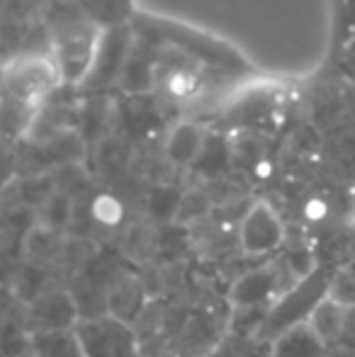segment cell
I'll use <instances>...</instances> for the list:
<instances>
[{
  "label": "cell",
  "instance_id": "6da1fadb",
  "mask_svg": "<svg viewBox=\"0 0 355 357\" xmlns=\"http://www.w3.org/2000/svg\"><path fill=\"white\" fill-rule=\"evenodd\" d=\"M134 29L142 32L144 39L171 44V47L185 52L188 56H192L195 61L217 68V71H224V73L251 71L248 61L236 52V49L219 42L217 37H209V34L199 32V29L188 27V24L171 22V20H163V17L137 15V17H134Z\"/></svg>",
  "mask_w": 355,
  "mask_h": 357
},
{
  "label": "cell",
  "instance_id": "7a4b0ae2",
  "mask_svg": "<svg viewBox=\"0 0 355 357\" xmlns=\"http://www.w3.org/2000/svg\"><path fill=\"white\" fill-rule=\"evenodd\" d=\"M328 275L322 268L314 270L304 282H299L292 291L278 299L268 309V316L263 321V326L258 328V335H266V338L275 340L280 333H285L287 328L299 324H307L309 314L314 311V306L326 296L328 289Z\"/></svg>",
  "mask_w": 355,
  "mask_h": 357
},
{
  "label": "cell",
  "instance_id": "3957f363",
  "mask_svg": "<svg viewBox=\"0 0 355 357\" xmlns=\"http://www.w3.org/2000/svg\"><path fill=\"white\" fill-rule=\"evenodd\" d=\"M287 241V229L278 209L266 199H256L239 219L236 243L246 258H268L275 255Z\"/></svg>",
  "mask_w": 355,
  "mask_h": 357
},
{
  "label": "cell",
  "instance_id": "277c9868",
  "mask_svg": "<svg viewBox=\"0 0 355 357\" xmlns=\"http://www.w3.org/2000/svg\"><path fill=\"white\" fill-rule=\"evenodd\" d=\"M134 49V34L129 24H112L100 34L98 52H95L93 66L83 80L81 88L93 93V90H105L122 80L127 61Z\"/></svg>",
  "mask_w": 355,
  "mask_h": 357
},
{
  "label": "cell",
  "instance_id": "5b68a950",
  "mask_svg": "<svg viewBox=\"0 0 355 357\" xmlns=\"http://www.w3.org/2000/svg\"><path fill=\"white\" fill-rule=\"evenodd\" d=\"M100 34L103 32L90 22H71L61 27L56 39V71L66 83L78 88L83 85L98 52Z\"/></svg>",
  "mask_w": 355,
  "mask_h": 357
},
{
  "label": "cell",
  "instance_id": "8992f818",
  "mask_svg": "<svg viewBox=\"0 0 355 357\" xmlns=\"http://www.w3.org/2000/svg\"><path fill=\"white\" fill-rule=\"evenodd\" d=\"M86 357H134V335L127 324L109 316H83L73 328Z\"/></svg>",
  "mask_w": 355,
  "mask_h": 357
},
{
  "label": "cell",
  "instance_id": "52a82bcc",
  "mask_svg": "<svg viewBox=\"0 0 355 357\" xmlns=\"http://www.w3.org/2000/svg\"><path fill=\"white\" fill-rule=\"evenodd\" d=\"M29 328L34 333H66L73 331L83 319L76 294L68 289H47L29 304Z\"/></svg>",
  "mask_w": 355,
  "mask_h": 357
},
{
  "label": "cell",
  "instance_id": "ba28073f",
  "mask_svg": "<svg viewBox=\"0 0 355 357\" xmlns=\"http://www.w3.org/2000/svg\"><path fill=\"white\" fill-rule=\"evenodd\" d=\"M285 296L273 260L239 275L229 289V301L236 311H268Z\"/></svg>",
  "mask_w": 355,
  "mask_h": 357
},
{
  "label": "cell",
  "instance_id": "9c48e42d",
  "mask_svg": "<svg viewBox=\"0 0 355 357\" xmlns=\"http://www.w3.org/2000/svg\"><path fill=\"white\" fill-rule=\"evenodd\" d=\"M144 301H146V291H144V284L137 278H132V275L114 278L105 289V316L129 326L142 314Z\"/></svg>",
  "mask_w": 355,
  "mask_h": 357
},
{
  "label": "cell",
  "instance_id": "30bf717a",
  "mask_svg": "<svg viewBox=\"0 0 355 357\" xmlns=\"http://www.w3.org/2000/svg\"><path fill=\"white\" fill-rule=\"evenodd\" d=\"M348 324H351V309H346L343 304H338L331 296H324L314 311L309 314L307 326L312 328V333L322 340L324 345H331L346 333Z\"/></svg>",
  "mask_w": 355,
  "mask_h": 357
},
{
  "label": "cell",
  "instance_id": "8fae6325",
  "mask_svg": "<svg viewBox=\"0 0 355 357\" xmlns=\"http://www.w3.org/2000/svg\"><path fill=\"white\" fill-rule=\"evenodd\" d=\"M204 146H207V137L202 127L192 122H180L166 139V155L178 168H190V165H197Z\"/></svg>",
  "mask_w": 355,
  "mask_h": 357
},
{
  "label": "cell",
  "instance_id": "7c38bea8",
  "mask_svg": "<svg viewBox=\"0 0 355 357\" xmlns=\"http://www.w3.org/2000/svg\"><path fill=\"white\" fill-rule=\"evenodd\" d=\"M63 243H66L63 234L52 231L34 221L22 236V258H24V263L39 265V268H47V265H52V263L59 265Z\"/></svg>",
  "mask_w": 355,
  "mask_h": 357
},
{
  "label": "cell",
  "instance_id": "4fadbf2b",
  "mask_svg": "<svg viewBox=\"0 0 355 357\" xmlns=\"http://www.w3.org/2000/svg\"><path fill=\"white\" fill-rule=\"evenodd\" d=\"M324 350H326V345L312 333L307 324L292 326L275 340H270L273 357H319Z\"/></svg>",
  "mask_w": 355,
  "mask_h": 357
},
{
  "label": "cell",
  "instance_id": "5bb4252c",
  "mask_svg": "<svg viewBox=\"0 0 355 357\" xmlns=\"http://www.w3.org/2000/svg\"><path fill=\"white\" fill-rule=\"evenodd\" d=\"M71 219H73V199L63 190L52 192L44 199L42 207L37 209V224L47 226L52 231H59V234H63V229L71 224Z\"/></svg>",
  "mask_w": 355,
  "mask_h": 357
},
{
  "label": "cell",
  "instance_id": "9a60e30c",
  "mask_svg": "<svg viewBox=\"0 0 355 357\" xmlns=\"http://www.w3.org/2000/svg\"><path fill=\"white\" fill-rule=\"evenodd\" d=\"M32 345L37 357H86L73 331H66V333H34Z\"/></svg>",
  "mask_w": 355,
  "mask_h": 357
},
{
  "label": "cell",
  "instance_id": "2e32d148",
  "mask_svg": "<svg viewBox=\"0 0 355 357\" xmlns=\"http://www.w3.org/2000/svg\"><path fill=\"white\" fill-rule=\"evenodd\" d=\"M355 42V0H336L333 3V49Z\"/></svg>",
  "mask_w": 355,
  "mask_h": 357
},
{
  "label": "cell",
  "instance_id": "e0dca14e",
  "mask_svg": "<svg viewBox=\"0 0 355 357\" xmlns=\"http://www.w3.org/2000/svg\"><path fill=\"white\" fill-rule=\"evenodd\" d=\"M151 71L153 68H151V63H149V59L144 56V52L134 47L132 56H129V61H127V68H124L122 83L134 90H144L151 85Z\"/></svg>",
  "mask_w": 355,
  "mask_h": 357
},
{
  "label": "cell",
  "instance_id": "ac0fdd59",
  "mask_svg": "<svg viewBox=\"0 0 355 357\" xmlns=\"http://www.w3.org/2000/svg\"><path fill=\"white\" fill-rule=\"evenodd\" d=\"M326 296L336 299L338 304H343L346 309H351V311L355 309V278L348 273V268H341L331 275Z\"/></svg>",
  "mask_w": 355,
  "mask_h": 357
},
{
  "label": "cell",
  "instance_id": "d6986e66",
  "mask_svg": "<svg viewBox=\"0 0 355 357\" xmlns=\"http://www.w3.org/2000/svg\"><path fill=\"white\" fill-rule=\"evenodd\" d=\"M209 212V197L204 192H188L180 197L176 219L178 221H192V219H202Z\"/></svg>",
  "mask_w": 355,
  "mask_h": 357
},
{
  "label": "cell",
  "instance_id": "ffe728a7",
  "mask_svg": "<svg viewBox=\"0 0 355 357\" xmlns=\"http://www.w3.org/2000/svg\"><path fill=\"white\" fill-rule=\"evenodd\" d=\"M93 216L95 221H100V224H119V219H122V209H119V204L114 202V199L109 197H103L95 202L93 207Z\"/></svg>",
  "mask_w": 355,
  "mask_h": 357
},
{
  "label": "cell",
  "instance_id": "44dd1931",
  "mask_svg": "<svg viewBox=\"0 0 355 357\" xmlns=\"http://www.w3.org/2000/svg\"><path fill=\"white\" fill-rule=\"evenodd\" d=\"M348 273H351V275H353V278H355V260H353V263H351V265H348Z\"/></svg>",
  "mask_w": 355,
  "mask_h": 357
}]
</instances>
